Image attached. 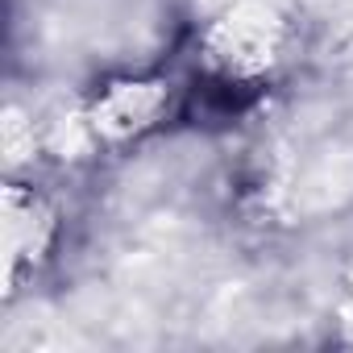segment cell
Masks as SVG:
<instances>
[{
  "label": "cell",
  "mask_w": 353,
  "mask_h": 353,
  "mask_svg": "<svg viewBox=\"0 0 353 353\" xmlns=\"http://www.w3.org/2000/svg\"><path fill=\"white\" fill-rule=\"evenodd\" d=\"M258 96H262L258 83H245V79H233V75H204L188 88L179 117L188 125L221 129V125H233L237 117H245L258 104Z\"/></svg>",
  "instance_id": "obj_1"
}]
</instances>
